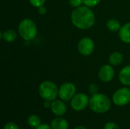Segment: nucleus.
I'll return each instance as SVG.
<instances>
[{
    "mask_svg": "<svg viewBox=\"0 0 130 129\" xmlns=\"http://www.w3.org/2000/svg\"><path fill=\"white\" fill-rule=\"evenodd\" d=\"M72 21L73 24L82 30L91 27L94 24V14L88 7L81 6L75 9L72 13Z\"/></svg>",
    "mask_w": 130,
    "mask_h": 129,
    "instance_id": "nucleus-1",
    "label": "nucleus"
},
{
    "mask_svg": "<svg viewBox=\"0 0 130 129\" xmlns=\"http://www.w3.org/2000/svg\"><path fill=\"white\" fill-rule=\"evenodd\" d=\"M110 101L109 98L101 94H95L89 100L90 108L95 113H104L107 112L110 108Z\"/></svg>",
    "mask_w": 130,
    "mask_h": 129,
    "instance_id": "nucleus-2",
    "label": "nucleus"
},
{
    "mask_svg": "<svg viewBox=\"0 0 130 129\" xmlns=\"http://www.w3.org/2000/svg\"><path fill=\"white\" fill-rule=\"evenodd\" d=\"M18 31L24 40H34L37 35V26L32 20L24 19L20 23Z\"/></svg>",
    "mask_w": 130,
    "mask_h": 129,
    "instance_id": "nucleus-3",
    "label": "nucleus"
},
{
    "mask_svg": "<svg viewBox=\"0 0 130 129\" xmlns=\"http://www.w3.org/2000/svg\"><path fill=\"white\" fill-rule=\"evenodd\" d=\"M39 93L40 97L45 100H54L57 95H59V90L56 85L49 81H43L39 87Z\"/></svg>",
    "mask_w": 130,
    "mask_h": 129,
    "instance_id": "nucleus-4",
    "label": "nucleus"
},
{
    "mask_svg": "<svg viewBox=\"0 0 130 129\" xmlns=\"http://www.w3.org/2000/svg\"><path fill=\"white\" fill-rule=\"evenodd\" d=\"M113 101L117 106H125L130 103V90L123 87L117 90L113 96Z\"/></svg>",
    "mask_w": 130,
    "mask_h": 129,
    "instance_id": "nucleus-5",
    "label": "nucleus"
},
{
    "mask_svg": "<svg viewBox=\"0 0 130 129\" xmlns=\"http://www.w3.org/2000/svg\"><path fill=\"white\" fill-rule=\"evenodd\" d=\"M75 93V87L72 83H65L59 89V97L64 101L72 99Z\"/></svg>",
    "mask_w": 130,
    "mask_h": 129,
    "instance_id": "nucleus-6",
    "label": "nucleus"
},
{
    "mask_svg": "<svg viewBox=\"0 0 130 129\" xmlns=\"http://www.w3.org/2000/svg\"><path fill=\"white\" fill-rule=\"evenodd\" d=\"M88 103V97L86 94H78L73 97L71 101V106L76 111H81L86 108Z\"/></svg>",
    "mask_w": 130,
    "mask_h": 129,
    "instance_id": "nucleus-7",
    "label": "nucleus"
},
{
    "mask_svg": "<svg viewBox=\"0 0 130 129\" xmlns=\"http://www.w3.org/2000/svg\"><path fill=\"white\" fill-rule=\"evenodd\" d=\"M79 52L83 56H89L92 53L94 49V43L91 38L84 37L82 38L78 45Z\"/></svg>",
    "mask_w": 130,
    "mask_h": 129,
    "instance_id": "nucleus-8",
    "label": "nucleus"
},
{
    "mask_svg": "<svg viewBox=\"0 0 130 129\" xmlns=\"http://www.w3.org/2000/svg\"><path fill=\"white\" fill-rule=\"evenodd\" d=\"M98 76L102 81L109 82L113 79L114 76V70L110 65H104L101 68Z\"/></svg>",
    "mask_w": 130,
    "mask_h": 129,
    "instance_id": "nucleus-9",
    "label": "nucleus"
},
{
    "mask_svg": "<svg viewBox=\"0 0 130 129\" xmlns=\"http://www.w3.org/2000/svg\"><path fill=\"white\" fill-rule=\"evenodd\" d=\"M51 109L55 115L58 116H61L66 113V106L62 101L57 100L52 103Z\"/></svg>",
    "mask_w": 130,
    "mask_h": 129,
    "instance_id": "nucleus-10",
    "label": "nucleus"
},
{
    "mask_svg": "<svg viewBox=\"0 0 130 129\" xmlns=\"http://www.w3.org/2000/svg\"><path fill=\"white\" fill-rule=\"evenodd\" d=\"M119 36L122 41L130 43V23L126 24L120 29Z\"/></svg>",
    "mask_w": 130,
    "mask_h": 129,
    "instance_id": "nucleus-11",
    "label": "nucleus"
},
{
    "mask_svg": "<svg viewBox=\"0 0 130 129\" xmlns=\"http://www.w3.org/2000/svg\"><path fill=\"white\" fill-rule=\"evenodd\" d=\"M120 81L125 85H130V65L124 67L119 74Z\"/></svg>",
    "mask_w": 130,
    "mask_h": 129,
    "instance_id": "nucleus-12",
    "label": "nucleus"
},
{
    "mask_svg": "<svg viewBox=\"0 0 130 129\" xmlns=\"http://www.w3.org/2000/svg\"><path fill=\"white\" fill-rule=\"evenodd\" d=\"M51 127L53 129H68L69 123L62 118H56L51 122Z\"/></svg>",
    "mask_w": 130,
    "mask_h": 129,
    "instance_id": "nucleus-13",
    "label": "nucleus"
},
{
    "mask_svg": "<svg viewBox=\"0 0 130 129\" xmlns=\"http://www.w3.org/2000/svg\"><path fill=\"white\" fill-rule=\"evenodd\" d=\"M122 61H123V55L118 52L112 53L109 58V62L113 65H118L121 64Z\"/></svg>",
    "mask_w": 130,
    "mask_h": 129,
    "instance_id": "nucleus-14",
    "label": "nucleus"
},
{
    "mask_svg": "<svg viewBox=\"0 0 130 129\" xmlns=\"http://www.w3.org/2000/svg\"><path fill=\"white\" fill-rule=\"evenodd\" d=\"M1 35H2V38L4 39L7 42H12L17 37L16 33L12 30H7L4 33H2Z\"/></svg>",
    "mask_w": 130,
    "mask_h": 129,
    "instance_id": "nucleus-15",
    "label": "nucleus"
},
{
    "mask_svg": "<svg viewBox=\"0 0 130 129\" xmlns=\"http://www.w3.org/2000/svg\"><path fill=\"white\" fill-rule=\"evenodd\" d=\"M107 28L112 32H116L120 29V23L119 22V21L114 18L109 20L107 21Z\"/></svg>",
    "mask_w": 130,
    "mask_h": 129,
    "instance_id": "nucleus-16",
    "label": "nucleus"
},
{
    "mask_svg": "<svg viewBox=\"0 0 130 129\" xmlns=\"http://www.w3.org/2000/svg\"><path fill=\"white\" fill-rule=\"evenodd\" d=\"M27 122H28L29 125L34 128H37V127H39L41 125V120H40V117L36 115H32V116H29Z\"/></svg>",
    "mask_w": 130,
    "mask_h": 129,
    "instance_id": "nucleus-17",
    "label": "nucleus"
},
{
    "mask_svg": "<svg viewBox=\"0 0 130 129\" xmlns=\"http://www.w3.org/2000/svg\"><path fill=\"white\" fill-rule=\"evenodd\" d=\"M100 2L101 0H83V3L87 7H94L97 5Z\"/></svg>",
    "mask_w": 130,
    "mask_h": 129,
    "instance_id": "nucleus-18",
    "label": "nucleus"
},
{
    "mask_svg": "<svg viewBox=\"0 0 130 129\" xmlns=\"http://www.w3.org/2000/svg\"><path fill=\"white\" fill-rule=\"evenodd\" d=\"M29 1L33 6L38 7V8L42 6L45 2V0H29Z\"/></svg>",
    "mask_w": 130,
    "mask_h": 129,
    "instance_id": "nucleus-19",
    "label": "nucleus"
},
{
    "mask_svg": "<svg viewBox=\"0 0 130 129\" xmlns=\"http://www.w3.org/2000/svg\"><path fill=\"white\" fill-rule=\"evenodd\" d=\"M104 129H120L119 126L113 122H107L104 125Z\"/></svg>",
    "mask_w": 130,
    "mask_h": 129,
    "instance_id": "nucleus-20",
    "label": "nucleus"
},
{
    "mask_svg": "<svg viewBox=\"0 0 130 129\" xmlns=\"http://www.w3.org/2000/svg\"><path fill=\"white\" fill-rule=\"evenodd\" d=\"M69 3L72 7L78 8L83 3V0H69Z\"/></svg>",
    "mask_w": 130,
    "mask_h": 129,
    "instance_id": "nucleus-21",
    "label": "nucleus"
},
{
    "mask_svg": "<svg viewBox=\"0 0 130 129\" xmlns=\"http://www.w3.org/2000/svg\"><path fill=\"white\" fill-rule=\"evenodd\" d=\"M88 90H89L91 94H97V92L98 90V85H96L94 84H91L89 85Z\"/></svg>",
    "mask_w": 130,
    "mask_h": 129,
    "instance_id": "nucleus-22",
    "label": "nucleus"
},
{
    "mask_svg": "<svg viewBox=\"0 0 130 129\" xmlns=\"http://www.w3.org/2000/svg\"><path fill=\"white\" fill-rule=\"evenodd\" d=\"M4 129H19L18 128V126L14 123V122H8L7 123L5 127H4Z\"/></svg>",
    "mask_w": 130,
    "mask_h": 129,
    "instance_id": "nucleus-23",
    "label": "nucleus"
},
{
    "mask_svg": "<svg viewBox=\"0 0 130 129\" xmlns=\"http://www.w3.org/2000/svg\"><path fill=\"white\" fill-rule=\"evenodd\" d=\"M38 12H39L40 14H45L46 12V9L45 7H43V6L42 5V6L39 7V8H38Z\"/></svg>",
    "mask_w": 130,
    "mask_h": 129,
    "instance_id": "nucleus-24",
    "label": "nucleus"
},
{
    "mask_svg": "<svg viewBox=\"0 0 130 129\" xmlns=\"http://www.w3.org/2000/svg\"><path fill=\"white\" fill-rule=\"evenodd\" d=\"M36 129H53L52 127L49 126L48 125L46 124H43V125H40L39 127H37Z\"/></svg>",
    "mask_w": 130,
    "mask_h": 129,
    "instance_id": "nucleus-25",
    "label": "nucleus"
},
{
    "mask_svg": "<svg viewBox=\"0 0 130 129\" xmlns=\"http://www.w3.org/2000/svg\"><path fill=\"white\" fill-rule=\"evenodd\" d=\"M43 105H44V107H45V108H50V107H51L52 103H50V100H46V101L44 102Z\"/></svg>",
    "mask_w": 130,
    "mask_h": 129,
    "instance_id": "nucleus-26",
    "label": "nucleus"
},
{
    "mask_svg": "<svg viewBox=\"0 0 130 129\" xmlns=\"http://www.w3.org/2000/svg\"><path fill=\"white\" fill-rule=\"evenodd\" d=\"M75 129H87L85 127H84V126H82V125H79V126H78V127H76Z\"/></svg>",
    "mask_w": 130,
    "mask_h": 129,
    "instance_id": "nucleus-27",
    "label": "nucleus"
}]
</instances>
